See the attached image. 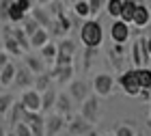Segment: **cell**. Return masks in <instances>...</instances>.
<instances>
[{
  "label": "cell",
  "mask_w": 151,
  "mask_h": 136,
  "mask_svg": "<svg viewBox=\"0 0 151 136\" xmlns=\"http://www.w3.org/2000/svg\"><path fill=\"white\" fill-rule=\"evenodd\" d=\"M116 84L125 91V95H129V97H138L140 86H138V80H136V71H134V69L123 71L121 76L116 78Z\"/></svg>",
  "instance_id": "cell-7"
},
{
  "label": "cell",
  "mask_w": 151,
  "mask_h": 136,
  "mask_svg": "<svg viewBox=\"0 0 151 136\" xmlns=\"http://www.w3.org/2000/svg\"><path fill=\"white\" fill-rule=\"evenodd\" d=\"M35 2H37V6H47L52 0H35Z\"/></svg>",
  "instance_id": "cell-41"
},
{
  "label": "cell",
  "mask_w": 151,
  "mask_h": 136,
  "mask_svg": "<svg viewBox=\"0 0 151 136\" xmlns=\"http://www.w3.org/2000/svg\"><path fill=\"white\" fill-rule=\"evenodd\" d=\"M56 91H54L52 89V86H50V89H47V91H43V93H41V112H52L54 110V101H56Z\"/></svg>",
  "instance_id": "cell-23"
},
{
  "label": "cell",
  "mask_w": 151,
  "mask_h": 136,
  "mask_svg": "<svg viewBox=\"0 0 151 136\" xmlns=\"http://www.w3.org/2000/svg\"><path fill=\"white\" fill-rule=\"evenodd\" d=\"M32 80H35V76L26 69V67H15V76H13V84L17 86V89H32Z\"/></svg>",
  "instance_id": "cell-17"
},
{
  "label": "cell",
  "mask_w": 151,
  "mask_h": 136,
  "mask_svg": "<svg viewBox=\"0 0 151 136\" xmlns=\"http://www.w3.org/2000/svg\"><path fill=\"white\" fill-rule=\"evenodd\" d=\"M136 6H138V0H123L121 4V13H119V19L125 24H132V17L136 13Z\"/></svg>",
  "instance_id": "cell-19"
},
{
  "label": "cell",
  "mask_w": 151,
  "mask_h": 136,
  "mask_svg": "<svg viewBox=\"0 0 151 136\" xmlns=\"http://www.w3.org/2000/svg\"><path fill=\"white\" fill-rule=\"evenodd\" d=\"M132 63H134L132 69L147 67V63H151V60H149V54H147V45H145V37L136 39V41L132 43Z\"/></svg>",
  "instance_id": "cell-8"
},
{
  "label": "cell",
  "mask_w": 151,
  "mask_h": 136,
  "mask_svg": "<svg viewBox=\"0 0 151 136\" xmlns=\"http://www.w3.org/2000/svg\"><path fill=\"white\" fill-rule=\"evenodd\" d=\"M54 112L60 114V117H65V119L71 117V112H73V101H71L69 95H65V93H58V95H56V101H54Z\"/></svg>",
  "instance_id": "cell-12"
},
{
  "label": "cell",
  "mask_w": 151,
  "mask_h": 136,
  "mask_svg": "<svg viewBox=\"0 0 151 136\" xmlns=\"http://www.w3.org/2000/svg\"><path fill=\"white\" fill-rule=\"evenodd\" d=\"M22 123H26L30 127L32 136H45L43 134V114H41V112H28V110H24Z\"/></svg>",
  "instance_id": "cell-11"
},
{
  "label": "cell",
  "mask_w": 151,
  "mask_h": 136,
  "mask_svg": "<svg viewBox=\"0 0 151 136\" xmlns=\"http://www.w3.org/2000/svg\"><path fill=\"white\" fill-rule=\"evenodd\" d=\"M6 63H9V54H6L4 50H0V69H2Z\"/></svg>",
  "instance_id": "cell-39"
},
{
  "label": "cell",
  "mask_w": 151,
  "mask_h": 136,
  "mask_svg": "<svg viewBox=\"0 0 151 136\" xmlns=\"http://www.w3.org/2000/svg\"><path fill=\"white\" fill-rule=\"evenodd\" d=\"M129 35H132L129 24L121 22V19H114L112 26H110V39H112V43H116V45L127 43V41H129Z\"/></svg>",
  "instance_id": "cell-9"
},
{
  "label": "cell",
  "mask_w": 151,
  "mask_h": 136,
  "mask_svg": "<svg viewBox=\"0 0 151 136\" xmlns=\"http://www.w3.org/2000/svg\"><path fill=\"white\" fill-rule=\"evenodd\" d=\"M121 4H123V0H106V13L110 15L112 19H119V13H121Z\"/></svg>",
  "instance_id": "cell-31"
},
{
  "label": "cell",
  "mask_w": 151,
  "mask_h": 136,
  "mask_svg": "<svg viewBox=\"0 0 151 136\" xmlns=\"http://www.w3.org/2000/svg\"><path fill=\"white\" fill-rule=\"evenodd\" d=\"M50 80H56L60 84H69L73 80V65H67V67H52V71H47Z\"/></svg>",
  "instance_id": "cell-16"
},
{
  "label": "cell",
  "mask_w": 151,
  "mask_h": 136,
  "mask_svg": "<svg viewBox=\"0 0 151 136\" xmlns=\"http://www.w3.org/2000/svg\"><path fill=\"white\" fill-rule=\"evenodd\" d=\"M13 76H15V65L9 60V63H6L2 69H0V84H2V86L13 84Z\"/></svg>",
  "instance_id": "cell-26"
},
{
  "label": "cell",
  "mask_w": 151,
  "mask_h": 136,
  "mask_svg": "<svg viewBox=\"0 0 151 136\" xmlns=\"http://www.w3.org/2000/svg\"><path fill=\"white\" fill-rule=\"evenodd\" d=\"M28 41H30V47H43L47 41H50V35H47V30H45V28H39L35 35L28 39Z\"/></svg>",
  "instance_id": "cell-28"
},
{
  "label": "cell",
  "mask_w": 151,
  "mask_h": 136,
  "mask_svg": "<svg viewBox=\"0 0 151 136\" xmlns=\"http://www.w3.org/2000/svg\"><path fill=\"white\" fill-rule=\"evenodd\" d=\"M149 22H151V11L147 9V4H142L140 0H138L136 13H134V17H132V24H134V26H138V28H145Z\"/></svg>",
  "instance_id": "cell-18"
},
{
  "label": "cell",
  "mask_w": 151,
  "mask_h": 136,
  "mask_svg": "<svg viewBox=\"0 0 151 136\" xmlns=\"http://www.w3.org/2000/svg\"><path fill=\"white\" fill-rule=\"evenodd\" d=\"M19 104L24 110L28 112H41V93H37L35 89H26L19 95Z\"/></svg>",
  "instance_id": "cell-10"
},
{
  "label": "cell",
  "mask_w": 151,
  "mask_h": 136,
  "mask_svg": "<svg viewBox=\"0 0 151 136\" xmlns=\"http://www.w3.org/2000/svg\"><path fill=\"white\" fill-rule=\"evenodd\" d=\"M86 4H88V11H91V17H93L106 6V0H86Z\"/></svg>",
  "instance_id": "cell-37"
},
{
  "label": "cell",
  "mask_w": 151,
  "mask_h": 136,
  "mask_svg": "<svg viewBox=\"0 0 151 136\" xmlns=\"http://www.w3.org/2000/svg\"><path fill=\"white\" fill-rule=\"evenodd\" d=\"M67 134L65 136H97L95 125H91L88 121H84L80 114H71L67 119Z\"/></svg>",
  "instance_id": "cell-4"
},
{
  "label": "cell",
  "mask_w": 151,
  "mask_h": 136,
  "mask_svg": "<svg viewBox=\"0 0 151 136\" xmlns=\"http://www.w3.org/2000/svg\"><path fill=\"white\" fill-rule=\"evenodd\" d=\"M114 84H116V80L110 76V73H97V76L93 78V91L97 97H110L112 91H114Z\"/></svg>",
  "instance_id": "cell-5"
},
{
  "label": "cell",
  "mask_w": 151,
  "mask_h": 136,
  "mask_svg": "<svg viewBox=\"0 0 151 136\" xmlns=\"http://www.w3.org/2000/svg\"><path fill=\"white\" fill-rule=\"evenodd\" d=\"M76 52H78V45H76L73 39H60V41L56 43V58H54V65L56 67L73 65Z\"/></svg>",
  "instance_id": "cell-2"
},
{
  "label": "cell",
  "mask_w": 151,
  "mask_h": 136,
  "mask_svg": "<svg viewBox=\"0 0 151 136\" xmlns=\"http://www.w3.org/2000/svg\"><path fill=\"white\" fill-rule=\"evenodd\" d=\"M26 15H28V13H24V11L11 0V4L6 6V19H9V22H13V24H17V22H22Z\"/></svg>",
  "instance_id": "cell-25"
},
{
  "label": "cell",
  "mask_w": 151,
  "mask_h": 136,
  "mask_svg": "<svg viewBox=\"0 0 151 136\" xmlns=\"http://www.w3.org/2000/svg\"><path fill=\"white\" fill-rule=\"evenodd\" d=\"M22 114H24V108H22V104L19 101H15V104L11 106V110L6 112V123H9V132L15 127L19 121H22Z\"/></svg>",
  "instance_id": "cell-22"
},
{
  "label": "cell",
  "mask_w": 151,
  "mask_h": 136,
  "mask_svg": "<svg viewBox=\"0 0 151 136\" xmlns=\"http://www.w3.org/2000/svg\"><path fill=\"white\" fill-rule=\"evenodd\" d=\"M9 136H32V132H30V127L26 125V123H22V121H19V123L9 132Z\"/></svg>",
  "instance_id": "cell-36"
},
{
  "label": "cell",
  "mask_w": 151,
  "mask_h": 136,
  "mask_svg": "<svg viewBox=\"0 0 151 136\" xmlns=\"http://www.w3.org/2000/svg\"><path fill=\"white\" fill-rule=\"evenodd\" d=\"M0 30H2V35H4V39H2L4 52L9 54V56H11V54H13V56H22V54H24V50L17 45V41H15V39H13V35H11V26H2Z\"/></svg>",
  "instance_id": "cell-14"
},
{
  "label": "cell",
  "mask_w": 151,
  "mask_h": 136,
  "mask_svg": "<svg viewBox=\"0 0 151 136\" xmlns=\"http://www.w3.org/2000/svg\"><path fill=\"white\" fill-rule=\"evenodd\" d=\"M30 17L35 19L41 28H47L50 22H52V17H50V13H47L45 6H32V9H30Z\"/></svg>",
  "instance_id": "cell-20"
},
{
  "label": "cell",
  "mask_w": 151,
  "mask_h": 136,
  "mask_svg": "<svg viewBox=\"0 0 151 136\" xmlns=\"http://www.w3.org/2000/svg\"><path fill=\"white\" fill-rule=\"evenodd\" d=\"M71 97V101L76 99L78 104H82L86 97H88V84L84 80H71L69 82V93H67Z\"/></svg>",
  "instance_id": "cell-13"
},
{
  "label": "cell",
  "mask_w": 151,
  "mask_h": 136,
  "mask_svg": "<svg viewBox=\"0 0 151 136\" xmlns=\"http://www.w3.org/2000/svg\"><path fill=\"white\" fill-rule=\"evenodd\" d=\"M136 136H145V134H142V132H136Z\"/></svg>",
  "instance_id": "cell-45"
},
{
  "label": "cell",
  "mask_w": 151,
  "mask_h": 136,
  "mask_svg": "<svg viewBox=\"0 0 151 136\" xmlns=\"http://www.w3.org/2000/svg\"><path fill=\"white\" fill-rule=\"evenodd\" d=\"M73 13H76L78 17L91 19V11H88V4H86V0H78V2H73Z\"/></svg>",
  "instance_id": "cell-33"
},
{
  "label": "cell",
  "mask_w": 151,
  "mask_h": 136,
  "mask_svg": "<svg viewBox=\"0 0 151 136\" xmlns=\"http://www.w3.org/2000/svg\"><path fill=\"white\" fill-rule=\"evenodd\" d=\"M11 35H13V39L17 41V45L22 47L24 52L30 50V41H28V37H26V32H24L22 28H11Z\"/></svg>",
  "instance_id": "cell-29"
},
{
  "label": "cell",
  "mask_w": 151,
  "mask_h": 136,
  "mask_svg": "<svg viewBox=\"0 0 151 136\" xmlns=\"http://www.w3.org/2000/svg\"><path fill=\"white\" fill-rule=\"evenodd\" d=\"M80 117L88 121L91 125H97L99 119H101V106H99V99L97 95H88V97L80 104Z\"/></svg>",
  "instance_id": "cell-3"
},
{
  "label": "cell",
  "mask_w": 151,
  "mask_h": 136,
  "mask_svg": "<svg viewBox=\"0 0 151 136\" xmlns=\"http://www.w3.org/2000/svg\"><path fill=\"white\" fill-rule=\"evenodd\" d=\"M145 45H147V54H149V60H151V37L145 39Z\"/></svg>",
  "instance_id": "cell-40"
},
{
  "label": "cell",
  "mask_w": 151,
  "mask_h": 136,
  "mask_svg": "<svg viewBox=\"0 0 151 136\" xmlns=\"http://www.w3.org/2000/svg\"><path fill=\"white\" fill-rule=\"evenodd\" d=\"M65 125H67V119L56 112H47L43 117V134L45 136H58L65 130Z\"/></svg>",
  "instance_id": "cell-6"
},
{
  "label": "cell",
  "mask_w": 151,
  "mask_h": 136,
  "mask_svg": "<svg viewBox=\"0 0 151 136\" xmlns=\"http://www.w3.org/2000/svg\"><path fill=\"white\" fill-rule=\"evenodd\" d=\"M26 69H28L32 76H37V73H43L45 67H43V60H41L39 56H26Z\"/></svg>",
  "instance_id": "cell-27"
},
{
  "label": "cell",
  "mask_w": 151,
  "mask_h": 136,
  "mask_svg": "<svg viewBox=\"0 0 151 136\" xmlns=\"http://www.w3.org/2000/svg\"><path fill=\"white\" fill-rule=\"evenodd\" d=\"M39 50H41V58H45V60H54L56 58V43L47 41L43 47H39Z\"/></svg>",
  "instance_id": "cell-34"
},
{
  "label": "cell",
  "mask_w": 151,
  "mask_h": 136,
  "mask_svg": "<svg viewBox=\"0 0 151 136\" xmlns=\"http://www.w3.org/2000/svg\"><path fill=\"white\" fill-rule=\"evenodd\" d=\"M0 136H9V132H6V127H4L2 121H0Z\"/></svg>",
  "instance_id": "cell-42"
},
{
  "label": "cell",
  "mask_w": 151,
  "mask_h": 136,
  "mask_svg": "<svg viewBox=\"0 0 151 136\" xmlns=\"http://www.w3.org/2000/svg\"><path fill=\"white\" fill-rule=\"evenodd\" d=\"M13 2H15V4H17L24 13H28L32 6H35V0H13Z\"/></svg>",
  "instance_id": "cell-38"
},
{
  "label": "cell",
  "mask_w": 151,
  "mask_h": 136,
  "mask_svg": "<svg viewBox=\"0 0 151 136\" xmlns=\"http://www.w3.org/2000/svg\"><path fill=\"white\" fill-rule=\"evenodd\" d=\"M101 136H112V134H101Z\"/></svg>",
  "instance_id": "cell-46"
},
{
  "label": "cell",
  "mask_w": 151,
  "mask_h": 136,
  "mask_svg": "<svg viewBox=\"0 0 151 136\" xmlns=\"http://www.w3.org/2000/svg\"><path fill=\"white\" fill-rule=\"evenodd\" d=\"M80 41L86 50H95L99 47L101 41H104V28L97 19H84L82 22V28H80Z\"/></svg>",
  "instance_id": "cell-1"
},
{
  "label": "cell",
  "mask_w": 151,
  "mask_h": 136,
  "mask_svg": "<svg viewBox=\"0 0 151 136\" xmlns=\"http://www.w3.org/2000/svg\"><path fill=\"white\" fill-rule=\"evenodd\" d=\"M147 123L151 125V106H149V117H147Z\"/></svg>",
  "instance_id": "cell-44"
},
{
  "label": "cell",
  "mask_w": 151,
  "mask_h": 136,
  "mask_svg": "<svg viewBox=\"0 0 151 136\" xmlns=\"http://www.w3.org/2000/svg\"><path fill=\"white\" fill-rule=\"evenodd\" d=\"M112 136H136V130H134V125H129V123H119L114 127Z\"/></svg>",
  "instance_id": "cell-35"
},
{
  "label": "cell",
  "mask_w": 151,
  "mask_h": 136,
  "mask_svg": "<svg viewBox=\"0 0 151 136\" xmlns=\"http://www.w3.org/2000/svg\"><path fill=\"white\" fill-rule=\"evenodd\" d=\"M52 86V80H50V76L43 71V73H37L35 76V80H32V89H35L37 93H43V91H47Z\"/></svg>",
  "instance_id": "cell-24"
},
{
  "label": "cell",
  "mask_w": 151,
  "mask_h": 136,
  "mask_svg": "<svg viewBox=\"0 0 151 136\" xmlns=\"http://www.w3.org/2000/svg\"><path fill=\"white\" fill-rule=\"evenodd\" d=\"M134 71H136V80H138L140 91L151 93V67H138Z\"/></svg>",
  "instance_id": "cell-21"
},
{
  "label": "cell",
  "mask_w": 151,
  "mask_h": 136,
  "mask_svg": "<svg viewBox=\"0 0 151 136\" xmlns=\"http://www.w3.org/2000/svg\"><path fill=\"white\" fill-rule=\"evenodd\" d=\"M0 28H2V26H0Z\"/></svg>",
  "instance_id": "cell-47"
},
{
  "label": "cell",
  "mask_w": 151,
  "mask_h": 136,
  "mask_svg": "<svg viewBox=\"0 0 151 136\" xmlns=\"http://www.w3.org/2000/svg\"><path fill=\"white\" fill-rule=\"evenodd\" d=\"M39 28H41V26H39V24H37L30 15H26V17L22 19V30L26 32V37H28V39H30L32 35H35V32H37Z\"/></svg>",
  "instance_id": "cell-30"
},
{
  "label": "cell",
  "mask_w": 151,
  "mask_h": 136,
  "mask_svg": "<svg viewBox=\"0 0 151 136\" xmlns=\"http://www.w3.org/2000/svg\"><path fill=\"white\" fill-rule=\"evenodd\" d=\"M15 104V97L9 93H4V95H0V117H6V112L11 110V106Z\"/></svg>",
  "instance_id": "cell-32"
},
{
  "label": "cell",
  "mask_w": 151,
  "mask_h": 136,
  "mask_svg": "<svg viewBox=\"0 0 151 136\" xmlns=\"http://www.w3.org/2000/svg\"><path fill=\"white\" fill-rule=\"evenodd\" d=\"M58 2H63V4L67 6V4H73V2H78V0H58Z\"/></svg>",
  "instance_id": "cell-43"
},
{
  "label": "cell",
  "mask_w": 151,
  "mask_h": 136,
  "mask_svg": "<svg viewBox=\"0 0 151 136\" xmlns=\"http://www.w3.org/2000/svg\"><path fill=\"white\" fill-rule=\"evenodd\" d=\"M47 28H52V32L54 35H58V37H65L67 32L71 30V19L65 15V13H60V15H56V17H52V22H50V26Z\"/></svg>",
  "instance_id": "cell-15"
}]
</instances>
